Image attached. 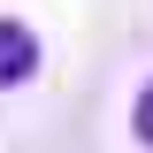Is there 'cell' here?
Wrapping results in <instances>:
<instances>
[{
  "instance_id": "obj_1",
  "label": "cell",
  "mask_w": 153,
  "mask_h": 153,
  "mask_svg": "<svg viewBox=\"0 0 153 153\" xmlns=\"http://www.w3.org/2000/svg\"><path fill=\"white\" fill-rule=\"evenodd\" d=\"M31 69H38V38L23 31L16 16H0V84H23Z\"/></svg>"
},
{
  "instance_id": "obj_2",
  "label": "cell",
  "mask_w": 153,
  "mask_h": 153,
  "mask_svg": "<svg viewBox=\"0 0 153 153\" xmlns=\"http://www.w3.org/2000/svg\"><path fill=\"white\" fill-rule=\"evenodd\" d=\"M138 138H146V146H153V84H146V92H138Z\"/></svg>"
}]
</instances>
